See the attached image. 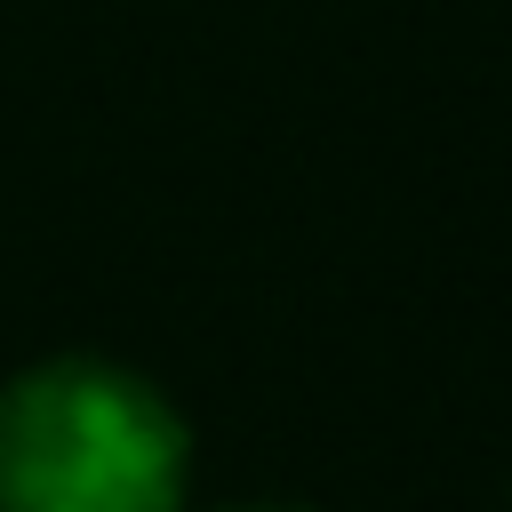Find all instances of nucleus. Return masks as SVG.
<instances>
[{"instance_id":"f257e3e1","label":"nucleus","mask_w":512,"mask_h":512,"mask_svg":"<svg viewBox=\"0 0 512 512\" xmlns=\"http://www.w3.org/2000/svg\"><path fill=\"white\" fill-rule=\"evenodd\" d=\"M192 440L160 384L56 352L0 384V512H184Z\"/></svg>"},{"instance_id":"f03ea898","label":"nucleus","mask_w":512,"mask_h":512,"mask_svg":"<svg viewBox=\"0 0 512 512\" xmlns=\"http://www.w3.org/2000/svg\"><path fill=\"white\" fill-rule=\"evenodd\" d=\"M216 512H312V504H216Z\"/></svg>"}]
</instances>
